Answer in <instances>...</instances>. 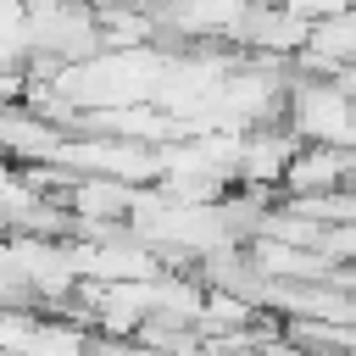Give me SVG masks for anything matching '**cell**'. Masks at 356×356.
<instances>
[{"mask_svg":"<svg viewBox=\"0 0 356 356\" xmlns=\"http://www.w3.org/2000/svg\"><path fill=\"white\" fill-rule=\"evenodd\" d=\"M312 17H300V11H289L284 0H267V6H256L250 11V22H245V44H256V56H300L306 44H312Z\"/></svg>","mask_w":356,"mask_h":356,"instance_id":"3957f363","label":"cell"},{"mask_svg":"<svg viewBox=\"0 0 356 356\" xmlns=\"http://www.w3.org/2000/svg\"><path fill=\"white\" fill-rule=\"evenodd\" d=\"M289 11H300V17H312V22H328V17H339V11H350V0H284Z\"/></svg>","mask_w":356,"mask_h":356,"instance_id":"5b68a950","label":"cell"},{"mask_svg":"<svg viewBox=\"0 0 356 356\" xmlns=\"http://www.w3.org/2000/svg\"><path fill=\"white\" fill-rule=\"evenodd\" d=\"M256 6H267V0H256Z\"/></svg>","mask_w":356,"mask_h":356,"instance_id":"8992f818","label":"cell"},{"mask_svg":"<svg viewBox=\"0 0 356 356\" xmlns=\"http://www.w3.org/2000/svg\"><path fill=\"white\" fill-rule=\"evenodd\" d=\"M289 128L300 139H323V145H356V95L339 78H306L284 95Z\"/></svg>","mask_w":356,"mask_h":356,"instance_id":"6da1fadb","label":"cell"},{"mask_svg":"<svg viewBox=\"0 0 356 356\" xmlns=\"http://www.w3.org/2000/svg\"><path fill=\"white\" fill-rule=\"evenodd\" d=\"M306 139L295 134V128H250L245 134V156H239V184L245 189H284V172H289V161H295V150H300Z\"/></svg>","mask_w":356,"mask_h":356,"instance_id":"7a4b0ae2","label":"cell"},{"mask_svg":"<svg viewBox=\"0 0 356 356\" xmlns=\"http://www.w3.org/2000/svg\"><path fill=\"white\" fill-rule=\"evenodd\" d=\"M22 356H95V339L72 317H39V328L22 345Z\"/></svg>","mask_w":356,"mask_h":356,"instance_id":"277c9868","label":"cell"}]
</instances>
